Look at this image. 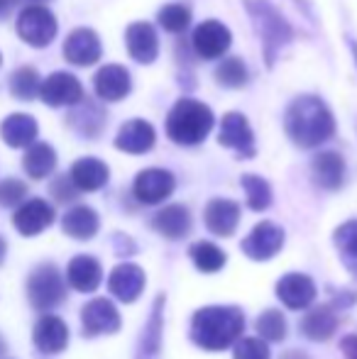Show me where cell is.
Wrapping results in <instances>:
<instances>
[{"instance_id":"cell-1","label":"cell","mask_w":357,"mask_h":359,"mask_svg":"<svg viewBox=\"0 0 357 359\" xmlns=\"http://www.w3.org/2000/svg\"><path fill=\"white\" fill-rule=\"evenodd\" d=\"M245 313L238 306H206L191 318V342L201 350L223 352L243 337Z\"/></svg>"},{"instance_id":"cell-2","label":"cell","mask_w":357,"mask_h":359,"mask_svg":"<svg viewBox=\"0 0 357 359\" xmlns=\"http://www.w3.org/2000/svg\"><path fill=\"white\" fill-rule=\"evenodd\" d=\"M286 135L291 142L301 149H314V147L328 142L335 133V120L328 105L316 95H301L289 105L284 118Z\"/></svg>"},{"instance_id":"cell-3","label":"cell","mask_w":357,"mask_h":359,"mask_svg":"<svg viewBox=\"0 0 357 359\" xmlns=\"http://www.w3.org/2000/svg\"><path fill=\"white\" fill-rule=\"evenodd\" d=\"M213 125H215L213 110L194 98L177 100V105L167 115L169 140L184 147H194L203 142L210 130H213Z\"/></svg>"},{"instance_id":"cell-4","label":"cell","mask_w":357,"mask_h":359,"mask_svg":"<svg viewBox=\"0 0 357 359\" xmlns=\"http://www.w3.org/2000/svg\"><path fill=\"white\" fill-rule=\"evenodd\" d=\"M245 8H248L250 18H252L255 32L262 39L264 59L271 67L276 59V52L284 47L291 39V27L281 13L269 3V0H245Z\"/></svg>"},{"instance_id":"cell-5","label":"cell","mask_w":357,"mask_h":359,"mask_svg":"<svg viewBox=\"0 0 357 359\" xmlns=\"http://www.w3.org/2000/svg\"><path fill=\"white\" fill-rule=\"evenodd\" d=\"M57 29H59L57 18L44 5H27L18 15V34L29 47H37V49L49 47L52 39L57 37Z\"/></svg>"},{"instance_id":"cell-6","label":"cell","mask_w":357,"mask_h":359,"mask_svg":"<svg viewBox=\"0 0 357 359\" xmlns=\"http://www.w3.org/2000/svg\"><path fill=\"white\" fill-rule=\"evenodd\" d=\"M27 296L29 303L39 311L59 306L67 298V284L54 264H42L29 274L27 279Z\"/></svg>"},{"instance_id":"cell-7","label":"cell","mask_w":357,"mask_h":359,"mask_svg":"<svg viewBox=\"0 0 357 359\" xmlns=\"http://www.w3.org/2000/svg\"><path fill=\"white\" fill-rule=\"evenodd\" d=\"M284 240H286L284 230H281L276 222L262 220L252 227V232L245 237L240 247H243V252L250 257V259L267 262V259H271V257L279 255L281 247H284Z\"/></svg>"},{"instance_id":"cell-8","label":"cell","mask_w":357,"mask_h":359,"mask_svg":"<svg viewBox=\"0 0 357 359\" xmlns=\"http://www.w3.org/2000/svg\"><path fill=\"white\" fill-rule=\"evenodd\" d=\"M123 320H120L118 308L113 306V301L108 298H93L83 306L81 311V332L86 337H98V335H113L120 330Z\"/></svg>"},{"instance_id":"cell-9","label":"cell","mask_w":357,"mask_h":359,"mask_svg":"<svg viewBox=\"0 0 357 359\" xmlns=\"http://www.w3.org/2000/svg\"><path fill=\"white\" fill-rule=\"evenodd\" d=\"M39 98L49 105V108H64V105H76L83 100V86L74 74L67 72H54L52 76L42 81L39 86Z\"/></svg>"},{"instance_id":"cell-10","label":"cell","mask_w":357,"mask_h":359,"mask_svg":"<svg viewBox=\"0 0 357 359\" xmlns=\"http://www.w3.org/2000/svg\"><path fill=\"white\" fill-rule=\"evenodd\" d=\"M174 186V174L167 169H144L135 176V184H133V194L140 203L144 205H157L162 201H167L172 196Z\"/></svg>"},{"instance_id":"cell-11","label":"cell","mask_w":357,"mask_h":359,"mask_svg":"<svg viewBox=\"0 0 357 359\" xmlns=\"http://www.w3.org/2000/svg\"><path fill=\"white\" fill-rule=\"evenodd\" d=\"M194 49L201 59H220L230 49L233 34L218 20H206L194 29Z\"/></svg>"},{"instance_id":"cell-12","label":"cell","mask_w":357,"mask_h":359,"mask_svg":"<svg viewBox=\"0 0 357 359\" xmlns=\"http://www.w3.org/2000/svg\"><path fill=\"white\" fill-rule=\"evenodd\" d=\"M316 293H318V288H316L314 279L309 274L294 271V274H286L276 281V298L286 308H291V311H306V308H311L316 301Z\"/></svg>"},{"instance_id":"cell-13","label":"cell","mask_w":357,"mask_h":359,"mask_svg":"<svg viewBox=\"0 0 357 359\" xmlns=\"http://www.w3.org/2000/svg\"><path fill=\"white\" fill-rule=\"evenodd\" d=\"M54 208L47 203L44 198H29V201H22L18 205L13 215V225L20 235L25 237H34L39 232H44L49 225L54 222Z\"/></svg>"},{"instance_id":"cell-14","label":"cell","mask_w":357,"mask_h":359,"mask_svg":"<svg viewBox=\"0 0 357 359\" xmlns=\"http://www.w3.org/2000/svg\"><path fill=\"white\" fill-rule=\"evenodd\" d=\"M218 142L228 149L238 151V156L250 159L255 156V135L250 128L248 118L240 113H228L220 123V133H218Z\"/></svg>"},{"instance_id":"cell-15","label":"cell","mask_w":357,"mask_h":359,"mask_svg":"<svg viewBox=\"0 0 357 359\" xmlns=\"http://www.w3.org/2000/svg\"><path fill=\"white\" fill-rule=\"evenodd\" d=\"M103 54L100 47V37L88 27H79L64 42V59L74 67H90L95 64Z\"/></svg>"},{"instance_id":"cell-16","label":"cell","mask_w":357,"mask_h":359,"mask_svg":"<svg viewBox=\"0 0 357 359\" xmlns=\"http://www.w3.org/2000/svg\"><path fill=\"white\" fill-rule=\"evenodd\" d=\"M93 88L95 95L105 103H118L133 88L130 81V72L120 64H105L103 69H98V74L93 76Z\"/></svg>"},{"instance_id":"cell-17","label":"cell","mask_w":357,"mask_h":359,"mask_svg":"<svg viewBox=\"0 0 357 359\" xmlns=\"http://www.w3.org/2000/svg\"><path fill=\"white\" fill-rule=\"evenodd\" d=\"M32 340L42 355H59L69 345V327L59 316H42L32 330Z\"/></svg>"},{"instance_id":"cell-18","label":"cell","mask_w":357,"mask_h":359,"mask_svg":"<svg viewBox=\"0 0 357 359\" xmlns=\"http://www.w3.org/2000/svg\"><path fill=\"white\" fill-rule=\"evenodd\" d=\"M144 271L137 264H118L108 276V288L118 301L123 303H135L144 291Z\"/></svg>"},{"instance_id":"cell-19","label":"cell","mask_w":357,"mask_h":359,"mask_svg":"<svg viewBox=\"0 0 357 359\" xmlns=\"http://www.w3.org/2000/svg\"><path fill=\"white\" fill-rule=\"evenodd\" d=\"M125 44L135 62L152 64L159 54V39L157 32L149 22H133L125 32Z\"/></svg>"},{"instance_id":"cell-20","label":"cell","mask_w":357,"mask_h":359,"mask_svg":"<svg viewBox=\"0 0 357 359\" xmlns=\"http://www.w3.org/2000/svg\"><path fill=\"white\" fill-rule=\"evenodd\" d=\"M203 220L213 235L230 237L240 222V205L230 198H213L208 201L203 210Z\"/></svg>"},{"instance_id":"cell-21","label":"cell","mask_w":357,"mask_h":359,"mask_svg":"<svg viewBox=\"0 0 357 359\" xmlns=\"http://www.w3.org/2000/svg\"><path fill=\"white\" fill-rule=\"evenodd\" d=\"M154 128L144 120L135 118L128 120L123 128L118 130V137H115V147L120 151H128V154H144L154 147Z\"/></svg>"},{"instance_id":"cell-22","label":"cell","mask_w":357,"mask_h":359,"mask_svg":"<svg viewBox=\"0 0 357 359\" xmlns=\"http://www.w3.org/2000/svg\"><path fill=\"white\" fill-rule=\"evenodd\" d=\"M314 181L325 191H338L345 181V159L335 151H321L311 161Z\"/></svg>"},{"instance_id":"cell-23","label":"cell","mask_w":357,"mask_h":359,"mask_svg":"<svg viewBox=\"0 0 357 359\" xmlns=\"http://www.w3.org/2000/svg\"><path fill=\"white\" fill-rule=\"evenodd\" d=\"M67 281L69 286H74L81 293H90L100 286L103 281V269H100V262L90 255H79L69 262L67 266Z\"/></svg>"},{"instance_id":"cell-24","label":"cell","mask_w":357,"mask_h":359,"mask_svg":"<svg viewBox=\"0 0 357 359\" xmlns=\"http://www.w3.org/2000/svg\"><path fill=\"white\" fill-rule=\"evenodd\" d=\"M69 125H72L74 133H79L81 137L93 140L103 133L105 128V110L100 108L93 100H79L74 105L72 115H69Z\"/></svg>"},{"instance_id":"cell-25","label":"cell","mask_w":357,"mask_h":359,"mask_svg":"<svg viewBox=\"0 0 357 359\" xmlns=\"http://www.w3.org/2000/svg\"><path fill=\"white\" fill-rule=\"evenodd\" d=\"M37 120L27 113H13L3 120L0 125V137L8 147H15V149H22V147H29L37 140Z\"/></svg>"},{"instance_id":"cell-26","label":"cell","mask_w":357,"mask_h":359,"mask_svg":"<svg viewBox=\"0 0 357 359\" xmlns=\"http://www.w3.org/2000/svg\"><path fill=\"white\" fill-rule=\"evenodd\" d=\"M69 179L74 181V186H76L79 191L90 194V191H98L108 184L110 171H108V166L100 159H95V156H83V159L74 161L72 171H69Z\"/></svg>"},{"instance_id":"cell-27","label":"cell","mask_w":357,"mask_h":359,"mask_svg":"<svg viewBox=\"0 0 357 359\" xmlns=\"http://www.w3.org/2000/svg\"><path fill=\"white\" fill-rule=\"evenodd\" d=\"M152 227L167 240H181L191 232V213L186 205H167L152 217Z\"/></svg>"},{"instance_id":"cell-28","label":"cell","mask_w":357,"mask_h":359,"mask_svg":"<svg viewBox=\"0 0 357 359\" xmlns=\"http://www.w3.org/2000/svg\"><path fill=\"white\" fill-rule=\"evenodd\" d=\"M299 330H301V335L309 337V340L323 342V340H328V337H333V332L338 330V318H335L330 306H316L304 316Z\"/></svg>"},{"instance_id":"cell-29","label":"cell","mask_w":357,"mask_h":359,"mask_svg":"<svg viewBox=\"0 0 357 359\" xmlns=\"http://www.w3.org/2000/svg\"><path fill=\"white\" fill-rule=\"evenodd\" d=\"M100 217L93 208L88 205H74L72 210H67V215L62 217V230L64 235L74 237V240H90L98 232Z\"/></svg>"},{"instance_id":"cell-30","label":"cell","mask_w":357,"mask_h":359,"mask_svg":"<svg viewBox=\"0 0 357 359\" xmlns=\"http://www.w3.org/2000/svg\"><path fill=\"white\" fill-rule=\"evenodd\" d=\"M162 306H164V296H157L152 313H149V320L142 330V337H140L137 359L159 357V347H162Z\"/></svg>"},{"instance_id":"cell-31","label":"cell","mask_w":357,"mask_h":359,"mask_svg":"<svg viewBox=\"0 0 357 359\" xmlns=\"http://www.w3.org/2000/svg\"><path fill=\"white\" fill-rule=\"evenodd\" d=\"M22 166L29 179H47L57 166V151L47 142H32L22 156Z\"/></svg>"},{"instance_id":"cell-32","label":"cell","mask_w":357,"mask_h":359,"mask_svg":"<svg viewBox=\"0 0 357 359\" xmlns=\"http://www.w3.org/2000/svg\"><path fill=\"white\" fill-rule=\"evenodd\" d=\"M335 250H338L340 262L345 264V269L353 274L357 281V220H348L335 230L333 235Z\"/></svg>"},{"instance_id":"cell-33","label":"cell","mask_w":357,"mask_h":359,"mask_svg":"<svg viewBox=\"0 0 357 359\" xmlns=\"http://www.w3.org/2000/svg\"><path fill=\"white\" fill-rule=\"evenodd\" d=\"M189 257L191 262L196 264V269L203 271V274H215V271H220L225 266V262H228V255H225L223 250H220L218 245H213V242H194L189 250Z\"/></svg>"},{"instance_id":"cell-34","label":"cell","mask_w":357,"mask_h":359,"mask_svg":"<svg viewBox=\"0 0 357 359\" xmlns=\"http://www.w3.org/2000/svg\"><path fill=\"white\" fill-rule=\"evenodd\" d=\"M39 86L42 79L32 67H22L10 74V93L18 100H34L39 95Z\"/></svg>"},{"instance_id":"cell-35","label":"cell","mask_w":357,"mask_h":359,"mask_svg":"<svg viewBox=\"0 0 357 359\" xmlns=\"http://www.w3.org/2000/svg\"><path fill=\"white\" fill-rule=\"evenodd\" d=\"M245 189V196H248V208L260 213V210H267L271 205V189L269 184L262 179V176H255V174H245L240 179Z\"/></svg>"},{"instance_id":"cell-36","label":"cell","mask_w":357,"mask_h":359,"mask_svg":"<svg viewBox=\"0 0 357 359\" xmlns=\"http://www.w3.org/2000/svg\"><path fill=\"white\" fill-rule=\"evenodd\" d=\"M215 81L225 88H243L248 83V67L238 57L223 59L215 69Z\"/></svg>"},{"instance_id":"cell-37","label":"cell","mask_w":357,"mask_h":359,"mask_svg":"<svg viewBox=\"0 0 357 359\" xmlns=\"http://www.w3.org/2000/svg\"><path fill=\"white\" fill-rule=\"evenodd\" d=\"M157 20H159V25L167 29V32L179 34V32H184V29L189 27L191 8H189V5H184V3H169V5H164V8L159 10Z\"/></svg>"},{"instance_id":"cell-38","label":"cell","mask_w":357,"mask_h":359,"mask_svg":"<svg viewBox=\"0 0 357 359\" xmlns=\"http://www.w3.org/2000/svg\"><path fill=\"white\" fill-rule=\"evenodd\" d=\"M257 332L264 342H281L286 337V318L281 316V311H264L257 318Z\"/></svg>"},{"instance_id":"cell-39","label":"cell","mask_w":357,"mask_h":359,"mask_svg":"<svg viewBox=\"0 0 357 359\" xmlns=\"http://www.w3.org/2000/svg\"><path fill=\"white\" fill-rule=\"evenodd\" d=\"M233 359H271V352L262 337H240L233 345Z\"/></svg>"},{"instance_id":"cell-40","label":"cell","mask_w":357,"mask_h":359,"mask_svg":"<svg viewBox=\"0 0 357 359\" xmlns=\"http://www.w3.org/2000/svg\"><path fill=\"white\" fill-rule=\"evenodd\" d=\"M27 196V186L18 179L0 181V205L3 208H18Z\"/></svg>"},{"instance_id":"cell-41","label":"cell","mask_w":357,"mask_h":359,"mask_svg":"<svg viewBox=\"0 0 357 359\" xmlns=\"http://www.w3.org/2000/svg\"><path fill=\"white\" fill-rule=\"evenodd\" d=\"M76 186H74V181L69 179V176H59L57 181L52 184V196L57 201H62V203H67V201H74L76 198Z\"/></svg>"},{"instance_id":"cell-42","label":"cell","mask_w":357,"mask_h":359,"mask_svg":"<svg viewBox=\"0 0 357 359\" xmlns=\"http://www.w3.org/2000/svg\"><path fill=\"white\" fill-rule=\"evenodd\" d=\"M340 352L345 355V359H357V335H345L340 340Z\"/></svg>"},{"instance_id":"cell-43","label":"cell","mask_w":357,"mask_h":359,"mask_svg":"<svg viewBox=\"0 0 357 359\" xmlns=\"http://www.w3.org/2000/svg\"><path fill=\"white\" fill-rule=\"evenodd\" d=\"M5 252H8V245H5V240L0 237V264H3V259H5Z\"/></svg>"},{"instance_id":"cell-44","label":"cell","mask_w":357,"mask_h":359,"mask_svg":"<svg viewBox=\"0 0 357 359\" xmlns=\"http://www.w3.org/2000/svg\"><path fill=\"white\" fill-rule=\"evenodd\" d=\"M3 355H5V340L0 337V357H3Z\"/></svg>"},{"instance_id":"cell-45","label":"cell","mask_w":357,"mask_h":359,"mask_svg":"<svg viewBox=\"0 0 357 359\" xmlns=\"http://www.w3.org/2000/svg\"><path fill=\"white\" fill-rule=\"evenodd\" d=\"M29 3H34V5H42V3H47V0H29Z\"/></svg>"},{"instance_id":"cell-46","label":"cell","mask_w":357,"mask_h":359,"mask_svg":"<svg viewBox=\"0 0 357 359\" xmlns=\"http://www.w3.org/2000/svg\"><path fill=\"white\" fill-rule=\"evenodd\" d=\"M0 64H3V54H0Z\"/></svg>"},{"instance_id":"cell-47","label":"cell","mask_w":357,"mask_h":359,"mask_svg":"<svg viewBox=\"0 0 357 359\" xmlns=\"http://www.w3.org/2000/svg\"><path fill=\"white\" fill-rule=\"evenodd\" d=\"M0 8H3V0H0Z\"/></svg>"}]
</instances>
